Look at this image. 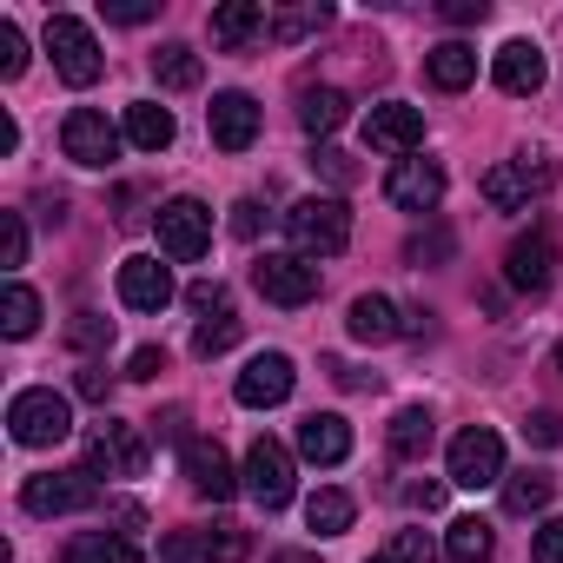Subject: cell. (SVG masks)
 I'll return each mask as SVG.
<instances>
[{"label":"cell","mask_w":563,"mask_h":563,"mask_svg":"<svg viewBox=\"0 0 563 563\" xmlns=\"http://www.w3.org/2000/svg\"><path fill=\"white\" fill-rule=\"evenodd\" d=\"M325 372H332L345 391H378V372H352V365H339V358H325Z\"/></svg>","instance_id":"681fc988"},{"label":"cell","mask_w":563,"mask_h":563,"mask_svg":"<svg viewBox=\"0 0 563 563\" xmlns=\"http://www.w3.org/2000/svg\"><path fill=\"white\" fill-rule=\"evenodd\" d=\"M556 186V159L550 153H517V159H497L484 179H477V192L497 206V212H523L530 199H543Z\"/></svg>","instance_id":"6da1fadb"},{"label":"cell","mask_w":563,"mask_h":563,"mask_svg":"<svg viewBox=\"0 0 563 563\" xmlns=\"http://www.w3.org/2000/svg\"><path fill=\"white\" fill-rule=\"evenodd\" d=\"M352 517H358L352 490H332V484H325V490H312V497H306V523H312L319 537H345V530H352Z\"/></svg>","instance_id":"f1b7e54d"},{"label":"cell","mask_w":563,"mask_h":563,"mask_svg":"<svg viewBox=\"0 0 563 563\" xmlns=\"http://www.w3.org/2000/svg\"><path fill=\"white\" fill-rule=\"evenodd\" d=\"M232 345H239V312L199 319V332H192V352H199V358H219V352H232Z\"/></svg>","instance_id":"836d02e7"},{"label":"cell","mask_w":563,"mask_h":563,"mask_svg":"<svg viewBox=\"0 0 563 563\" xmlns=\"http://www.w3.org/2000/svg\"><path fill=\"white\" fill-rule=\"evenodd\" d=\"M60 563H140V543L133 537H120V530H87V537H74L67 543V556Z\"/></svg>","instance_id":"83f0119b"},{"label":"cell","mask_w":563,"mask_h":563,"mask_svg":"<svg viewBox=\"0 0 563 563\" xmlns=\"http://www.w3.org/2000/svg\"><path fill=\"white\" fill-rule=\"evenodd\" d=\"M530 556H537V563H563V517H550V523L530 537Z\"/></svg>","instance_id":"7dc6e473"},{"label":"cell","mask_w":563,"mask_h":563,"mask_svg":"<svg viewBox=\"0 0 563 563\" xmlns=\"http://www.w3.org/2000/svg\"><path fill=\"white\" fill-rule=\"evenodd\" d=\"M504 278L517 292H550V278H556V239L550 232H523V239H510V252H504Z\"/></svg>","instance_id":"9a60e30c"},{"label":"cell","mask_w":563,"mask_h":563,"mask_svg":"<svg viewBox=\"0 0 563 563\" xmlns=\"http://www.w3.org/2000/svg\"><path fill=\"white\" fill-rule=\"evenodd\" d=\"M484 14H490V0H444V21H457V27H471Z\"/></svg>","instance_id":"f907efd6"},{"label":"cell","mask_w":563,"mask_h":563,"mask_svg":"<svg viewBox=\"0 0 563 563\" xmlns=\"http://www.w3.org/2000/svg\"><path fill=\"white\" fill-rule=\"evenodd\" d=\"M27 74V41L14 21H0V80H21Z\"/></svg>","instance_id":"74e56055"},{"label":"cell","mask_w":563,"mask_h":563,"mask_svg":"<svg viewBox=\"0 0 563 563\" xmlns=\"http://www.w3.org/2000/svg\"><path fill=\"white\" fill-rule=\"evenodd\" d=\"M405 504H418V510H438V504H444V484H438V477H424V484H405Z\"/></svg>","instance_id":"f5cc1de1"},{"label":"cell","mask_w":563,"mask_h":563,"mask_svg":"<svg viewBox=\"0 0 563 563\" xmlns=\"http://www.w3.org/2000/svg\"><path fill=\"white\" fill-rule=\"evenodd\" d=\"M159 372H166V352H159V345H140V352L126 358V378H133V385H153Z\"/></svg>","instance_id":"bcb514c9"},{"label":"cell","mask_w":563,"mask_h":563,"mask_svg":"<svg viewBox=\"0 0 563 563\" xmlns=\"http://www.w3.org/2000/svg\"><path fill=\"white\" fill-rule=\"evenodd\" d=\"M0 265H8V272L27 265V219L21 212H0Z\"/></svg>","instance_id":"8d00e7d4"},{"label":"cell","mask_w":563,"mask_h":563,"mask_svg":"<svg viewBox=\"0 0 563 563\" xmlns=\"http://www.w3.org/2000/svg\"><path fill=\"white\" fill-rule=\"evenodd\" d=\"M345 113H352V100H345L339 87H306V93H299V126H306L312 140L339 133V126H345Z\"/></svg>","instance_id":"cb8c5ba5"},{"label":"cell","mask_w":563,"mask_h":563,"mask_svg":"<svg viewBox=\"0 0 563 563\" xmlns=\"http://www.w3.org/2000/svg\"><path fill=\"white\" fill-rule=\"evenodd\" d=\"M372 563H391V556H372Z\"/></svg>","instance_id":"680465c9"},{"label":"cell","mask_w":563,"mask_h":563,"mask_svg":"<svg viewBox=\"0 0 563 563\" xmlns=\"http://www.w3.org/2000/svg\"><path fill=\"white\" fill-rule=\"evenodd\" d=\"M365 140L378 146V153H418L424 146V113L418 107H405V100H378L372 113H365Z\"/></svg>","instance_id":"ac0fdd59"},{"label":"cell","mask_w":563,"mask_h":563,"mask_svg":"<svg viewBox=\"0 0 563 563\" xmlns=\"http://www.w3.org/2000/svg\"><path fill=\"white\" fill-rule=\"evenodd\" d=\"M179 424H186V411H179V405H173L166 418H153V431H159V438H179Z\"/></svg>","instance_id":"11a10c76"},{"label":"cell","mask_w":563,"mask_h":563,"mask_svg":"<svg viewBox=\"0 0 563 563\" xmlns=\"http://www.w3.org/2000/svg\"><path fill=\"white\" fill-rule=\"evenodd\" d=\"M286 232H292V245L306 252V258H332V252H345L352 245V206L345 199H299L292 212H286Z\"/></svg>","instance_id":"7a4b0ae2"},{"label":"cell","mask_w":563,"mask_h":563,"mask_svg":"<svg viewBox=\"0 0 563 563\" xmlns=\"http://www.w3.org/2000/svg\"><path fill=\"white\" fill-rule=\"evenodd\" d=\"M292 385H299V372H292V358L286 352H258L245 372H239V405H252V411H272V405H286L292 398Z\"/></svg>","instance_id":"4fadbf2b"},{"label":"cell","mask_w":563,"mask_h":563,"mask_svg":"<svg viewBox=\"0 0 563 563\" xmlns=\"http://www.w3.org/2000/svg\"><path fill=\"white\" fill-rule=\"evenodd\" d=\"M523 438H530V444H563V418H556V411H530V418H523Z\"/></svg>","instance_id":"c3c4849f"},{"label":"cell","mask_w":563,"mask_h":563,"mask_svg":"<svg viewBox=\"0 0 563 563\" xmlns=\"http://www.w3.org/2000/svg\"><path fill=\"white\" fill-rule=\"evenodd\" d=\"M252 286H258L272 306L299 312V306H312V299H319V265H312L306 252H265V258L252 265Z\"/></svg>","instance_id":"5b68a950"},{"label":"cell","mask_w":563,"mask_h":563,"mask_svg":"<svg viewBox=\"0 0 563 563\" xmlns=\"http://www.w3.org/2000/svg\"><path fill=\"white\" fill-rule=\"evenodd\" d=\"M272 563H312V556H299V550H286V556H272Z\"/></svg>","instance_id":"9f6ffc18"},{"label":"cell","mask_w":563,"mask_h":563,"mask_svg":"<svg viewBox=\"0 0 563 563\" xmlns=\"http://www.w3.org/2000/svg\"><path fill=\"white\" fill-rule=\"evenodd\" d=\"M385 556H391V563H438V543H431L424 530H398Z\"/></svg>","instance_id":"f35d334b"},{"label":"cell","mask_w":563,"mask_h":563,"mask_svg":"<svg viewBox=\"0 0 563 563\" xmlns=\"http://www.w3.org/2000/svg\"><path fill=\"white\" fill-rule=\"evenodd\" d=\"M173 133H179V126H173V113H166L159 100H133V107H126V140H133L140 153H166Z\"/></svg>","instance_id":"d4e9b609"},{"label":"cell","mask_w":563,"mask_h":563,"mask_svg":"<svg viewBox=\"0 0 563 563\" xmlns=\"http://www.w3.org/2000/svg\"><path fill=\"white\" fill-rule=\"evenodd\" d=\"M120 306H126V312H166V306H173V272H166L153 252L120 258Z\"/></svg>","instance_id":"7c38bea8"},{"label":"cell","mask_w":563,"mask_h":563,"mask_svg":"<svg viewBox=\"0 0 563 563\" xmlns=\"http://www.w3.org/2000/svg\"><path fill=\"white\" fill-rule=\"evenodd\" d=\"M21 504L34 517H74V510L100 504V484H93V471H41L21 484Z\"/></svg>","instance_id":"9c48e42d"},{"label":"cell","mask_w":563,"mask_h":563,"mask_svg":"<svg viewBox=\"0 0 563 563\" xmlns=\"http://www.w3.org/2000/svg\"><path fill=\"white\" fill-rule=\"evenodd\" d=\"M8 431H14V444H27V451L60 444V438H74V405H67L54 385H27V391H14V405H8Z\"/></svg>","instance_id":"3957f363"},{"label":"cell","mask_w":563,"mask_h":563,"mask_svg":"<svg viewBox=\"0 0 563 563\" xmlns=\"http://www.w3.org/2000/svg\"><path fill=\"white\" fill-rule=\"evenodd\" d=\"M325 21H332V8H325V0H306V8H286V14H272V41H278V47H292V41L319 34Z\"/></svg>","instance_id":"d6a6232c"},{"label":"cell","mask_w":563,"mask_h":563,"mask_svg":"<svg viewBox=\"0 0 563 563\" xmlns=\"http://www.w3.org/2000/svg\"><path fill=\"white\" fill-rule=\"evenodd\" d=\"M159 14V0H107V21H120V27H146Z\"/></svg>","instance_id":"f6af8a7d"},{"label":"cell","mask_w":563,"mask_h":563,"mask_svg":"<svg viewBox=\"0 0 563 563\" xmlns=\"http://www.w3.org/2000/svg\"><path fill=\"white\" fill-rule=\"evenodd\" d=\"M199 543H206V563H245L252 556V537L239 523H212V530H199Z\"/></svg>","instance_id":"e575fe53"},{"label":"cell","mask_w":563,"mask_h":563,"mask_svg":"<svg viewBox=\"0 0 563 563\" xmlns=\"http://www.w3.org/2000/svg\"><path fill=\"white\" fill-rule=\"evenodd\" d=\"M21 146V126H14V113H0V153H14Z\"/></svg>","instance_id":"db71d44e"},{"label":"cell","mask_w":563,"mask_h":563,"mask_svg":"<svg viewBox=\"0 0 563 563\" xmlns=\"http://www.w3.org/2000/svg\"><path fill=\"white\" fill-rule=\"evenodd\" d=\"M186 484L199 497H212V504H225L239 490V471H232V457H225L219 438H186Z\"/></svg>","instance_id":"d6986e66"},{"label":"cell","mask_w":563,"mask_h":563,"mask_svg":"<svg viewBox=\"0 0 563 563\" xmlns=\"http://www.w3.org/2000/svg\"><path fill=\"white\" fill-rule=\"evenodd\" d=\"M159 563H206V543H199V530H173V537L159 543Z\"/></svg>","instance_id":"b9f144b4"},{"label":"cell","mask_w":563,"mask_h":563,"mask_svg":"<svg viewBox=\"0 0 563 563\" xmlns=\"http://www.w3.org/2000/svg\"><path fill=\"white\" fill-rule=\"evenodd\" d=\"M345 332H352L358 345H391V339L405 332V319H398V306H391L385 292H365V299H352Z\"/></svg>","instance_id":"44dd1931"},{"label":"cell","mask_w":563,"mask_h":563,"mask_svg":"<svg viewBox=\"0 0 563 563\" xmlns=\"http://www.w3.org/2000/svg\"><path fill=\"white\" fill-rule=\"evenodd\" d=\"M258 34H272V14L258 8V0H225V8H212V41L219 47H245Z\"/></svg>","instance_id":"7402d4cb"},{"label":"cell","mask_w":563,"mask_h":563,"mask_svg":"<svg viewBox=\"0 0 563 563\" xmlns=\"http://www.w3.org/2000/svg\"><path fill=\"white\" fill-rule=\"evenodd\" d=\"M67 345H74V352H100V345H113V319H100V312H74Z\"/></svg>","instance_id":"d590c367"},{"label":"cell","mask_w":563,"mask_h":563,"mask_svg":"<svg viewBox=\"0 0 563 563\" xmlns=\"http://www.w3.org/2000/svg\"><path fill=\"white\" fill-rule=\"evenodd\" d=\"M444 252H451V232H444V225H431V232H418V239L405 245L411 265H431V258H444Z\"/></svg>","instance_id":"7bdbcfd3"},{"label":"cell","mask_w":563,"mask_h":563,"mask_svg":"<svg viewBox=\"0 0 563 563\" xmlns=\"http://www.w3.org/2000/svg\"><path fill=\"white\" fill-rule=\"evenodd\" d=\"M424 74H431V87H444V93H464V87L477 80V47H464V41H444V47H431V54H424Z\"/></svg>","instance_id":"603a6c76"},{"label":"cell","mask_w":563,"mask_h":563,"mask_svg":"<svg viewBox=\"0 0 563 563\" xmlns=\"http://www.w3.org/2000/svg\"><path fill=\"white\" fill-rule=\"evenodd\" d=\"M153 225H159V252H166L173 265H192V258H206V245H212V212H206L199 199H166V206L153 212Z\"/></svg>","instance_id":"ba28073f"},{"label":"cell","mask_w":563,"mask_h":563,"mask_svg":"<svg viewBox=\"0 0 563 563\" xmlns=\"http://www.w3.org/2000/svg\"><path fill=\"white\" fill-rule=\"evenodd\" d=\"M245 497L258 510H286L292 504V451L278 438H252V451H245Z\"/></svg>","instance_id":"30bf717a"},{"label":"cell","mask_w":563,"mask_h":563,"mask_svg":"<svg viewBox=\"0 0 563 563\" xmlns=\"http://www.w3.org/2000/svg\"><path fill=\"white\" fill-rule=\"evenodd\" d=\"M60 153H67L74 166H87V173H107V166L120 159V126H113L100 107H74L67 126H60Z\"/></svg>","instance_id":"52a82bcc"},{"label":"cell","mask_w":563,"mask_h":563,"mask_svg":"<svg viewBox=\"0 0 563 563\" xmlns=\"http://www.w3.org/2000/svg\"><path fill=\"white\" fill-rule=\"evenodd\" d=\"M153 80H159V87H173V93L199 87V54H192L186 41H166V47L153 54Z\"/></svg>","instance_id":"1f68e13d"},{"label":"cell","mask_w":563,"mask_h":563,"mask_svg":"<svg viewBox=\"0 0 563 563\" xmlns=\"http://www.w3.org/2000/svg\"><path fill=\"white\" fill-rule=\"evenodd\" d=\"M431 444H438V424H431V411H424V405H405V411L391 418V457L418 464Z\"/></svg>","instance_id":"4316f807"},{"label":"cell","mask_w":563,"mask_h":563,"mask_svg":"<svg viewBox=\"0 0 563 563\" xmlns=\"http://www.w3.org/2000/svg\"><path fill=\"white\" fill-rule=\"evenodd\" d=\"M556 372H563V345H556Z\"/></svg>","instance_id":"6f0895ef"},{"label":"cell","mask_w":563,"mask_h":563,"mask_svg":"<svg viewBox=\"0 0 563 563\" xmlns=\"http://www.w3.org/2000/svg\"><path fill=\"white\" fill-rule=\"evenodd\" d=\"M186 306H192L199 319H212V312H232V292L219 286V278H199V286H186Z\"/></svg>","instance_id":"ab89813d"},{"label":"cell","mask_w":563,"mask_h":563,"mask_svg":"<svg viewBox=\"0 0 563 563\" xmlns=\"http://www.w3.org/2000/svg\"><path fill=\"white\" fill-rule=\"evenodd\" d=\"M47 54H54V74H60L67 87H93V80L107 74V54H100L93 27L74 21V14H47Z\"/></svg>","instance_id":"277c9868"},{"label":"cell","mask_w":563,"mask_h":563,"mask_svg":"<svg viewBox=\"0 0 563 563\" xmlns=\"http://www.w3.org/2000/svg\"><path fill=\"white\" fill-rule=\"evenodd\" d=\"M312 173H319V179H332V186H352V179H358L352 153H339V146H319V153H312Z\"/></svg>","instance_id":"60d3db41"},{"label":"cell","mask_w":563,"mask_h":563,"mask_svg":"<svg viewBox=\"0 0 563 563\" xmlns=\"http://www.w3.org/2000/svg\"><path fill=\"white\" fill-rule=\"evenodd\" d=\"M206 133H212L219 153H245V146L258 140V100H252V93H212Z\"/></svg>","instance_id":"e0dca14e"},{"label":"cell","mask_w":563,"mask_h":563,"mask_svg":"<svg viewBox=\"0 0 563 563\" xmlns=\"http://www.w3.org/2000/svg\"><path fill=\"white\" fill-rule=\"evenodd\" d=\"M258 225H265V219H258V199H239V206H232V232H239V239H258Z\"/></svg>","instance_id":"816d5d0a"},{"label":"cell","mask_w":563,"mask_h":563,"mask_svg":"<svg viewBox=\"0 0 563 563\" xmlns=\"http://www.w3.org/2000/svg\"><path fill=\"white\" fill-rule=\"evenodd\" d=\"M87 471L93 477H140L146 471V438L120 418H100L87 431Z\"/></svg>","instance_id":"8fae6325"},{"label":"cell","mask_w":563,"mask_h":563,"mask_svg":"<svg viewBox=\"0 0 563 563\" xmlns=\"http://www.w3.org/2000/svg\"><path fill=\"white\" fill-rule=\"evenodd\" d=\"M451 484L457 490H490V484H504V438L490 431V424H471V431H457L451 438Z\"/></svg>","instance_id":"8992f818"},{"label":"cell","mask_w":563,"mask_h":563,"mask_svg":"<svg viewBox=\"0 0 563 563\" xmlns=\"http://www.w3.org/2000/svg\"><path fill=\"white\" fill-rule=\"evenodd\" d=\"M550 497H556V477H550V471H537V464L504 471V510H510V517H530V510H543Z\"/></svg>","instance_id":"484cf974"},{"label":"cell","mask_w":563,"mask_h":563,"mask_svg":"<svg viewBox=\"0 0 563 563\" xmlns=\"http://www.w3.org/2000/svg\"><path fill=\"white\" fill-rule=\"evenodd\" d=\"M74 391H80L87 405H107V398H113V372H107V365H80V378H74Z\"/></svg>","instance_id":"ee69618b"},{"label":"cell","mask_w":563,"mask_h":563,"mask_svg":"<svg viewBox=\"0 0 563 563\" xmlns=\"http://www.w3.org/2000/svg\"><path fill=\"white\" fill-rule=\"evenodd\" d=\"M385 199H391L398 212H438V199H444V166H438V159H398V166L385 173Z\"/></svg>","instance_id":"5bb4252c"},{"label":"cell","mask_w":563,"mask_h":563,"mask_svg":"<svg viewBox=\"0 0 563 563\" xmlns=\"http://www.w3.org/2000/svg\"><path fill=\"white\" fill-rule=\"evenodd\" d=\"M299 457H312V464H345V457H352V424H345L339 411L299 418Z\"/></svg>","instance_id":"ffe728a7"},{"label":"cell","mask_w":563,"mask_h":563,"mask_svg":"<svg viewBox=\"0 0 563 563\" xmlns=\"http://www.w3.org/2000/svg\"><path fill=\"white\" fill-rule=\"evenodd\" d=\"M490 550H497V537H490L484 517H457V523L444 530V556H451V563H490Z\"/></svg>","instance_id":"4dcf8cb0"},{"label":"cell","mask_w":563,"mask_h":563,"mask_svg":"<svg viewBox=\"0 0 563 563\" xmlns=\"http://www.w3.org/2000/svg\"><path fill=\"white\" fill-rule=\"evenodd\" d=\"M490 80H497L510 100H530V93H543V80H550V67H543V47H537V41H504V47L490 54Z\"/></svg>","instance_id":"2e32d148"},{"label":"cell","mask_w":563,"mask_h":563,"mask_svg":"<svg viewBox=\"0 0 563 563\" xmlns=\"http://www.w3.org/2000/svg\"><path fill=\"white\" fill-rule=\"evenodd\" d=\"M0 332H8V339H34L41 332V292L21 286V278L0 292Z\"/></svg>","instance_id":"f546056e"}]
</instances>
